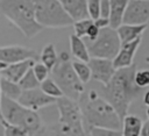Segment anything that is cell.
<instances>
[{"instance_id": "cell-18", "label": "cell", "mask_w": 149, "mask_h": 136, "mask_svg": "<svg viewBox=\"0 0 149 136\" xmlns=\"http://www.w3.org/2000/svg\"><path fill=\"white\" fill-rule=\"evenodd\" d=\"M142 124L143 122L139 116L127 114L122 120V136H141Z\"/></svg>"}, {"instance_id": "cell-9", "label": "cell", "mask_w": 149, "mask_h": 136, "mask_svg": "<svg viewBox=\"0 0 149 136\" xmlns=\"http://www.w3.org/2000/svg\"><path fill=\"white\" fill-rule=\"evenodd\" d=\"M17 102L26 108H29L34 112H37L38 109L54 105L56 102V99L48 96L45 93H43L40 88H34V90H27L22 91Z\"/></svg>"}, {"instance_id": "cell-33", "label": "cell", "mask_w": 149, "mask_h": 136, "mask_svg": "<svg viewBox=\"0 0 149 136\" xmlns=\"http://www.w3.org/2000/svg\"><path fill=\"white\" fill-rule=\"evenodd\" d=\"M141 136H149V120H148V121H146V122L142 124Z\"/></svg>"}, {"instance_id": "cell-5", "label": "cell", "mask_w": 149, "mask_h": 136, "mask_svg": "<svg viewBox=\"0 0 149 136\" xmlns=\"http://www.w3.org/2000/svg\"><path fill=\"white\" fill-rule=\"evenodd\" d=\"M51 74L52 79L59 86L64 96L78 101L81 94L85 92L84 84L74 73L70 57L65 51H63L58 57V62L51 70Z\"/></svg>"}, {"instance_id": "cell-38", "label": "cell", "mask_w": 149, "mask_h": 136, "mask_svg": "<svg viewBox=\"0 0 149 136\" xmlns=\"http://www.w3.org/2000/svg\"><path fill=\"white\" fill-rule=\"evenodd\" d=\"M147 116H148V119H149V108L147 109Z\"/></svg>"}, {"instance_id": "cell-12", "label": "cell", "mask_w": 149, "mask_h": 136, "mask_svg": "<svg viewBox=\"0 0 149 136\" xmlns=\"http://www.w3.org/2000/svg\"><path fill=\"white\" fill-rule=\"evenodd\" d=\"M142 37L132 41L129 43H123L120 46V50L118 52V55L114 57L113 59V65L115 67V70H120V69H125V67H129L132 66L134 63V57L136 55V51L141 44Z\"/></svg>"}, {"instance_id": "cell-3", "label": "cell", "mask_w": 149, "mask_h": 136, "mask_svg": "<svg viewBox=\"0 0 149 136\" xmlns=\"http://www.w3.org/2000/svg\"><path fill=\"white\" fill-rule=\"evenodd\" d=\"M0 10L27 38L34 37L44 29L36 21L30 0H0Z\"/></svg>"}, {"instance_id": "cell-2", "label": "cell", "mask_w": 149, "mask_h": 136, "mask_svg": "<svg viewBox=\"0 0 149 136\" xmlns=\"http://www.w3.org/2000/svg\"><path fill=\"white\" fill-rule=\"evenodd\" d=\"M78 105L87 130L91 128L121 130L122 120L112 105L104 96H100L97 91L90 90L84 92L78 100Z\"/></svg>"}, {"instance_id": "cell-26", "label": "cell", "mask_w": 149, "mask_h": 136, "mask_svg": "<svg viewBox=\"0 0 149 136\" xmlns=\"http://www.w3.org/2000/svg\"><path fill=\"white\" fill-rule=\"evenodd\" d=\"M134 81L136 86L142 90L149 87V70H136L134 74Z\"/></svg>"}, {"instance_id": "cell-7", "label": "cell", "mask_w": 149, "mask_h": 136, "mask_svg": "<svg viewBox=\"0 0 149 136\" xmlns=\"http://www.w3.org/2000/svg\"><path fill=\"white\" fill-rule=\"evenodd\" d=\"M85 43L91 58H102L111 60L114 59L121 46L116 30L111 27L100 29L99 35L94 41H86Z\"/></svg>"}, {"instance_id": "cell-30", "label": "cell", "mask_w": 149, "mask_h": 136, "mask_svg": "<svg viewBox=\"0 0 149 136\" xmlns=\"http://www.w3.org/2000/svg\"><path fill=\"white\" fill-rule=\"evenodd\" d=\"M99 31H100V29H99L94 23H92V24L90 26V28L87 29V33H86V36H85L86 41H88V42L94 41V40L98 37Z\"/></svg>"}, {"instance_id": "cell-19", "label": "cell", "mask_w": 149, "mask_h": 136, "mask_svg": "<svg viewBox=\"0 0 149 136\" xmlns=\"http://www.w3.org/2000/svg\"><path fill=\"white\" fill-rule=\"evenodd\" d=\"M0 88H1V93L3 96L9 98L12 100H16V101L19 100L22 93V88L20 87L17 83L10 81L2 77H0Z\"/></svg>"}, {"instance_id": "cell-23", "label": "cell", "mask_w": 149, "mask_h": 136, "mask_svg": "<svg viewBox=\"0 0 149 136\" xmlns=\"http://www.w3.org/2000/svg\"><path fill=\"white\" fill-rule=\"evenodd\" d=\"M20 85V87L22 88V91H27V90H34V88H38L40 83L36 79L33 70H28L27 73L21 78V80L17 83Z\"/></svg>"}, {"instance_id": "cell-22", "label": "cell", "mask_w": 149, "mask_h": 136, "mask_svg": "<svg viewBox=\"0 0 149 136\" xmlns=\"http://www.w3.org/2000/svg\"><path fill=\"white\" fill-rule=\"evenodd\" d=\"M71 63H72L73 71L77 74L78 79L83 84L88 83L90 79H91V70H90L88 64L84 63V62H80V60H74V62H71Z\"/></svg>"}, {"instance_id": "cell-21", "label": "cell", "mask_w": 149, "mask_h": 136, "mask_svg": "<svg viewBox=\"0 0 149 136\" xmlns=\"http://www.w3.org/2000/svg\"><path fill=\"white\" fill-rule=\"evenodd\" d=\"M40 90L43 93H45L48 96L54 98V99H58V98L64 96L63 92L59 88V86L55 83V80L52 78H47L45 80H43L40 84Z\"/></svg>"}, {"instance_id": "cell-16", "label": "cell", "mask_w": 149, "mask_h": 136, "mask_svg": "<svg viewBox=\"0 0 149 136\" xmlns=\"http://www.w3.org/2000/svg\"><path fill=\"white\" fill-rule=\"evenodd\" d=\"M111 6V14H109V27L116 29L119 26L122 24V17L129 0H108Z\"/></svg>"}, {"instance_id": "cell-35", "label": "cell", "mask_w": 149, "mask_h": 136, "mask_svg": "<svg viewBox=\"0 0 149 136\" xmlns=\"http://www.w3.org/2000/svg\"><path fill=\"white\" fill-rule=\"evenodd\" d=\"M143 103L149 108V90L143 94Z\"/></svg>"}, {"instance_id": "cell-34", "label": "cell", "mask_w": 149, "mask_h": 136, "mask_svg": "<svg viewBox=\"0 0 149 136\" xmlns=\"http://www.w3.org/2000/svg\"><path fill=\"white\" fill-rule=\"evenodd\" d=\"M1 99H2V93H1V88H0V123L2 126H6L7 123H6V121H5L3 116H2V113H1Z\"/></svg>"}, {"instance_id": "cell-11", "label": "cell", "mask_w": 149, "mask_h": 136, "mask_svg": "<svg viewBox=\"0 0 149 136\" xmlns=\"http://www.w3.org/2000/svg\"><path fill=\"white\" fill-rule=\"evenodd\" d=\"M36 53L34 50L20 46V45H9L0 46V60L7 65L23 62L27 59H35Z\"/></svg>"}, {"instance_id": "cell-36", "label": "cell", "mask_w": 149, "mask_h": 136, "mask_svg": "<svg viewBox=\"0 0 149 136\" xmlns=\"http://www.w3.org/2000/svg\"><path fill=\"white\" fill-rule=\"evenodd\" d=\"M6 67H7V64L0 60V72H1V71H3V70H5Z\"/></svg>"}, {"instance_id": "cell-31", "label": "cell", "mask_w": 149, "mask_h": 136, "mask_svg": "<svg viewBox=\"0 0 149 136\" xmlns=\"http://www.w3.org/2000/svg\"><path fill=\"white\" fill-rule=\"evenodd\" d=\"M111 14V6L108 0H100V16L109 19Z\"/></svg>"}, {"instance_id": "cell-15", "label": "cell", "mask_w": 149, "mask_h": 136, "mask_svg": "<svg viewBox=\"0 0 149 136\" xmlns=\"http://www.w3.org/2000/svg\"><path fill=\"white\" fill-rule=\"evenodd\" d=\"M147 27L148 24H123L122 23L115 30L118 33L121 44H123L142 37V34L144 33Z\"/></svg>"}, {"instance_id": "cell-37", "label": "cell", "mask_w": 149, "mask_h": 136, "mask_svg": "<svg viewBox=\"0 0 149 136\" xmlns=\"http://www.w3.org/2000/svg\"><path fill=\"white\" fill-rule=\"evenodd\" d=\"M146 62L149 64V56H147V57H146Z\"/></svg>"}, {"instance_id": "cell-10", "label": "cell", "mask_w": 149, "mask_h": 136, "mask_svg": "<svg viewBox=\"0 0 149 136\" xmlns=\"http://www.w3.org/2000/svg\"><path fill=\"white\" fill-rule=\"evenodd\" d=\"M87 64L91 70V78L102 84L104 86L109 83V80L112 79V77L116 71L113 65V60L111 59L91 58Z\"/></svg>"}, {"instance_id": "cell-14", "label": "cell", "mask_w": 149, "mask_h": 136, "mask_svg": "<svg viewBox=\"0 0 149 136\" xmlns=\"http://www.w3.org/2000/svg\"><path fill=\"white\" fill-rule=\"evenodd\" d=\"M34 63H35L34 59H27L23 62L9 64V65H7V67L3 71L0 72V77L6 78L14 83H19L21 80V78L27 73V71L31 69Z\"/></svg>"}, {"instance_id": "cell-4", "label": "cell", "mask_w": 149, "mask_h": 136, "mask_svg": "<svg viewBox=\"0 0 149 136\" xmlns=\"http://www.w3.org/2000/svg\"><path fill=\"white\" fill-rule=\"evenodd\" d=\"M1 113L6 123L23 128L29 136H37L43 128L42 120L37 112L26 108L16 100H12L3 95L1 99Z\"/></svg>"}, {"instance_id": "cell-20", "label": "cell", "mask_w": 149, "mask_h": 136, "mask_svg": "<svg viewBox=\"0 0 149 136\" xmlns=\"http://www.w3.org/2000/svg\"><path fill=\"white\" fill-rule=\"evenodd\" d=\"M40 58H41V63L44 64V65L51 71V70L55 67V65L57 64V62H58V56H57V53H56V48H55V45H54L52 43L47 44V45L43 48Z\"/></svg>"}, {"instance_id": "cell-32", "label": "cell", "mask_w": 149, "mask_h": 136, "mask_svg": "<svg viewBox=\"0 0 149 136\" xmlns=\"http://www.w3.org/2000/svg\"><path fill=\"white\" fill-rule=\"evenodd\" d=\"M93 23L99 28V29H104V28H107L109 27V19H106V17H98L97 20L93 21Z\"/></svg>"}, {"instance_id": "cell-8", "label": "cell", "mask_w": 149, "mask_h": 136, "mask_svg": "<svg viewBox=\"0 0 149 136\" xmlns=\"http://www.w3.org/2000/svg\"><path fill=\"white\" fill-rule=\"evenodd\" d=\"M123 24H149V0H129L122 17Z\"/></svg>"}, {"instance_id": "cell-29", "label": "cell", "mask_w": 149, "mask_h": 136, "mask_svg": "<svg viewBox=\"0 0 149 136\" xmlns=\"http://www.w3.org/2000/svg\"><path fill=\"white\" fill-rule=\"evenodd\" d=\"M3 129H5V136H29L27 130H24L19 126L7 123L6 126H3Z\"/></svg>"}, {"instance_id": "cell-24", "label": "cell", "mask_w": 149, "mask_h": 136, "mask_svg": "<svg viewBox=\"0 0 149 136\" xmlns=\"http://www.w3.org/2000/svg\"><path fill=\"white\" fill-rule=\"evenodd\" d=\"M93 23V21L91 19H85V20H79V21H76L73 22V29H74V35L83 38L86 36V33H87V29L90 28V26Z\"/></svg>"}, {"instance_id": "cell-13", "label": "cell", "mask_w": 149, "mask_h": 136, "mask_svg": "<svg viewBox=\"0 0 149 136\" xmlns=\"http://www.w3.org/2000/svg\"><path fill=\"white\" fill-rule=\"evenodd\" d=\"M58 2L73 22L90 19L86 0H58Z\"/></svg>"}, {"instance_id": "cell-27", "label": "cell", "mask_w": 149, "mask_h": 136, "mask_svg": "<svg viewBox=\"0 0 149 136\" xmlns=\"http://www.w3.org/2000/svg\"><path fill=\"white\" fill-rule=\"evenodd\" d=\"M88 17L94 21L100 17V0H86Z\"/></svg>"}, {"instance_id": "cell-28", "label": "cell", "mask_w": 149, "mask_h": 136, "mask_svg": "<svg viewBox=\"0 0 149 136\" xmlns=\"http://www.w3.org/2000/svg\"><path fill=\"white\" fill-rule=\"evenodd\" d=\"M90 136H122L121 130L107 128H91L88 129Z\"/></svg>"}, {"instance_id": "cell-1", "label": "cell", "mask_w": 149, "mask_h": 136, "mask_svg": "<svg viewBox=\"0 0 149 136\" xmlns=\"http://www.w3.org/2000/svg\"><path fill=\"white\" fill-rule=\"evenodd\" d=\"M135 72L136 65L134 64L129 67L116 70L102 90V96L112 105L121 120L128 114L130 103L142 93V88L137 87L134 81Z\"/></svg>"}, {"instance_id": "cell-17", "label": "cell", "mask_w": 149, "mask_h": 136, "mask_svg": "<svg viewBox=\"0 0 149 136\" xmlns=\"http://www.w3.org/2000/svg\"><path fill=\"white\" fill-rule=\"evenodd\" d=\"M70 49H71L72 56L74 58H77V60L88 63V60L91 59L85 41H83V38L78 37V36H76L74 34H72L70 36Z\"/></svg>"}, {"instance_id": "cell-6", "label": "cell", "mask_w": 149, "mask_h": 136, "mask_svg": "<svg viewBox=\"0 0 149 136\" xmlns=\"http://www.w3.org/2000/svg\"><path fill=\"white\" fill-rule=\"evenodd\" d=\"M36 21L43 28H63L73 24L58 0H30Z\"/></svg>"}, {"instance_id": "cell-25", "label": "cell", "mask_w": 149, "mask_h": 136, "mask_svg": "<svg viewBox=\"0 0 149 136\" xmlns=\"http://www.w3.org/2000/svg\"><path fill=\"white\" fill-rule=\"evenodd\" d=\"M31 70H33L35 77H36V79L38 80L40 84H41L43 80H45L47 78H49L48 76H49L50 70H49L44 64H42V63L35 62V63L33 64V66H31Z\"/></svg>"}]
</instances>
